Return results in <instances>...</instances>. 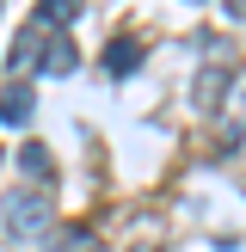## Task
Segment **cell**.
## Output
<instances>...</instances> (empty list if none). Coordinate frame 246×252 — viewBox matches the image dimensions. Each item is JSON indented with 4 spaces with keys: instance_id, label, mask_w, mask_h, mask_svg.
Masks as SVG:
<instances>
[{
    "instance_id": "6da1fadb",
    "label": "cell",
    "mask_w": 246,
    "mask_h": 252,
    "mask_svg": "<svg viewBox=\"0 0 246 252\" xmlns=\"http://www.w3.org/2000/svg\"><path fill=\"white\" fill-rule=\"evenodd\" d=\"M49 221H56V209H49L43 191H19V197H6V234H43Z\"/></svg>"
},
{
    "instance_id": "7a4b0ae2",
    "label": "cell",
    "mask_w": 246,
    "mask_h": 252,
    "mask_svg": "<svg viewBox=\"0 0 246 252\" xmlns=\"http://www.w3.org/2000/svg\"><path fill=\"white\" fill-rule=\"evenodd\" d=\"M43 31H49V25H37V19H31L19 37H12V56H6V62H12V74H25V68H43V43H49Z\"/></svg>"
},
{
    "instance_id": "3957f363",
    "label": "cell",
    "mask_w": 246,
    "mask_h": 252,
    "mask_svg": "<svg viewBox=\"0 0 246 252\" xmlns=\"http://www.w3.org/2000/svg\"><path fill=\"white\" fill-rule=\"evenodd\" d=\"M31 111H37V93H31V86H19V80L0 86V123H25Z\"/></svg>"
},
{
    "instance_id": "277c9868",
    "label": "cell",
    "mask_w": 246,
    "mask_h": 252,
    "mask_svg": "<svg viewBox=\"0 0 246 252\" xmlns=\"http://www.w3.org/2000/svg\"><path fill=\"white\" fill-rule=\"evenodd\" d=\"M19 166L31 172L37 185H49V179H56V160H49V148H43V142H25V148H19Z\"/></svg>"
},
{
    "instance_id": "5b68a950",
    "label": "cell",
    "mask_w": 246,
    "mask_h": 252,
    "mask_svg": "<svg viewBox=\"0 0 246 252\" xmlns=\"http://www.w3.org/2000/svg\"><path fill=\"white\" fill-rule=\"evenodd\" d=\"M43 74H74V37H49L43 43Z\"/></svg>"
},
{
    "instance_id": "8992f818",
    "label": "cell",
    "mask_w": 246,
    "mask_h": 252,
    "mask_svg": "<svg viewBox=\"0 0 246 252\" xmlns=\"http://www.w3.org/2000/svg\"><path fill=\"white\" fill-rule=\"evenodd\" d=\"M105 68L111 74H135V68H142V43H135V37H117L111 56H105Z\"/></svg>"
},
{
    "instance_id": "52a82bcc",
    "label": "cell",
    "mask_w": 246,
    "mask_h": 252,
    "mask_svg": "<svg viewBox=\"0 0 246 252\" xmlns=\"http://www.w3.org/2000/svg\"><path fill=\"white\" fill-rule=\"evenodd\" d=\"M68 19H80L74 0H43V6H37V25H68Z\"/></svg>"
},
{
    "instance_id": "ba28073f",
    "label": "cell",
    "mask_w": 246,
    "mask_h": 252,
    "mask_svg": "<svg viewBox=\"0 0 246 252\" xmlns=\"http://www.w3.org/2000/svg\"><path fill=\"white\" fill-rule=\"evenodd\" d=\"M49 252H92V234H86V228H62Z\"/></svg>"
},
{
    "instance_id": "9c48e42d",
    "label": "cell",
    "mask_w": 246,
    "mask_h": 252,
    "mask_svg": "<svg viewBox=\"0 0 246 252\" xmlns=\"http://www.w3.org/2000/svg\"><path fill=\"white\" fill-rule=\"evenodd\" d=\"M221 80H228V68H203V80H197V105H203V111L215 105V86Z\"/></svg>"
},
{
    "instance_id": "30bf717a",
    "label": "cell",
    "mask_w": 246,
    "mask_h": 252,
    "mask_svg": "<svg viewBox=\"0 0 246 252\" xmlns=\"http://www.w3.org/2000/svg\"><path fill=\"white\" fill-rule=\"evenodd\" d=\"M246 129V74H240V86H234V123H228V135H240Z\"/></svg>"
},
{
    "instance_id": "8fae6325",
    "label": "cell",
    "mask_w": 246,
    "mask_h": 252,
    "mask_svg": "<svg viewBox=\"0 0 246 252\" xmlns=\"http://www.w3.org/2000/svg\"><path fill=\"white\" fill-rule=\"evenodd\" d=\"M135 252H154V246H135Z\"/></svg>"
}]
</instances>
